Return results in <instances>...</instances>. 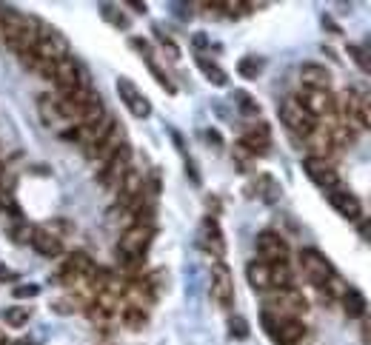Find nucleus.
<instances>
[{"instance_id":"f257e3e1","label":"nucleus","mask_w":371,"mask_h":345,"mask_svg":"<svg viewBox=\"0 0 371 345\" xmlns=\"http://www.w3.org/2000/svg\"><path fill=\"white\" fill-rule=\"evenodd\" d=\"M41 23L32 21L29 15L18 12V9H0V32H4V40L12 52L21 55H29L35 46H38V38H41Z\"/></svg>"},{"instance_id":"f03ea898","label":"nucleus","mask_w":371,"mask_h":345,"mask_svg":"<svg viewBox=\"0 0 371 345\" xmlns=\"http://www.w3.org/2000/svg\"><path fill=\"white\" fill-rule=\"evenodd\" d=\"M151 240H154V226H134L131 223L120 234V240H117V257L123 260V265L140 268V263H143Z\"/></svg>"},{"instance_id":"7ed1b4c3","label":"nucleus","mask_w":371,"mask_h":345,"mask_svg":"<svg viewBox=\"0 0 371 345\" xmlns=\"http://www.w3.org/2000/svg\"><path fill=\"white\" fill-rule=\"evenodd\" d=\"M97 271L95 260L86 254V251H69L60 271L55 274V283L63 285V288H75V285H89L92 274Z\"/></svg>"},{"instance_id":"20e7f679","label":"nucleus","mask_w":371,"mask_h":345,"mask_svg":"<svg viewBox=\"0 0 371 345\" xmlns=\"http://www.w3.org/2000/svg\"><path fill=\"white\" fill-rule=\"evenodd\" d=\"M260 322L277 345H297L306 336V325L297 317H277L271 311H260Z\"/></svg>"},{"instance_id":"39448f33","label":"nucleus","mask_w":371,"mask_h":345,"mask_svg":"<svg viewBox=\"0 0 371 345\" xmlns=\"http://www.w3.org/2000/svg\"><path fill=\"white\" fill-rule=\"evenodd\" d=\"M129 168H131V146L123 143L109 160H103V165H100V171H97V183H100L103 189H117L120 180L129 175Z\"/></svg>"},{"instance_id":"423d86ee","label":"nucleus","mask_w":371,"mask_h":345,"mask_svg":"<svg viewBox=\"0 0 371 345\" xmlns=\"http://www.w3.org/2000/svg\"><path fill=\"white\" fill-rule=\"evenodd\" d=\"M280 120L286 123V128L297 137H311L317 131V120L303 109V103L297 97H286L280 103Z\"/></svg>"},{"instance_id":"0eeeda50","label":"nucleus","mask_w":371,"mask_h":345,"mask_svg":"<svg viewBox=\"0 0 371 345\" xmlns=\"http://www.w3.org/2000/svg\"><path fill=\"white\" fill-rule=\"evenodd\" d=\"M263 311H271L277 317H297L300 319V314L308 311V302L297 288H283V291H271Z\"/></svg>"},{"instance_id":"6e6552de","label":"nucleus","mask_w":371,"mask_h":345,"mask_svg":"<svg viewBox=\"0 0 371 345\" xmlns=\"http://www.w3.org/2000/svg\"><path fill=\"white\" fill-rule=\"evenodd\" d=\"M35 60H43V63H58L63 58H69V43L60 32L55 29H41V38H38V46L29 52Z\"/></svg>"},{"instance_id":"1a4fd4ad","label":"nucleus","mask_w":371,"mask_h":345,"mask_svg":"<svg viewBox=\"0 0 371 345\" xmlns=\"http://www.w3.org/2000/svg\"><path fill=\"white\" fill-rule=\"evenodd\" d=\"M300 268H303V274L308 277V283L317 285V288H323V285L334 277V265H331V263L326 260V254L317 251V248H303V251H300Z\"/></svg>"},{"instance_id":"9d476101","label":"nucleus","mask_w":371,"mask_h":345,"mask_svg":"<svg viewBox=\"0 0 371 345\" xmlns=\"http://www.w3.org/2000/svg\"><path fill=\"white\" fill-rule=\"evenodd\" d=\"M303 171H306V177H308L311 183H317L320 189L334 192V189L340 186V175H337V168H334V163H331L328 157H314V154H308V157L303 160Z\"/></svg>"},{"instance_id":"9b49d317","label":"nucleus","mask_w":371,"mask_h":345,"mask_svg":"<svg viewBox=\"0 0 371 345\" xmlns=\"http://www.w3.org/2000/svg\"><path fill=\"white\" fill-rule=\"evenodd\" d=\"M52 83L58 86L60 97H66V94H72V92H77V89L86 86V83H83V72H80V66H77L75 58H63V60L55 63Z\"/></svg>"},{"instance_id":"f8f14e48","label":"nucleus","mask_w":371,"mask_h":345,"mask_svg":"<svg viewBox=\"0 0 371 345\" xmlns=\"http://www.w3.org/2000/svg\"><path fill=\"white\" fill-rule=\"evenodd\" d=\"M254 246H257V260L260 263H269V265L289 263V243L277 231H260Z\"/></svg>"},{"instance_id":"ddd939ff","label":"nucleus","mask_w":371,"mask_h":345,"mask_svg":"<svg viewBox=\"0 0 371 345\" xmlns=\"http://www.w3.org/2000/svg\"><path fill=\"white\" fill-rule=\"evenodd\" d=\"M146 200V180L140 171L129 168V175L120 180L117 186V209H126V212H134L137 203Z\"/></svg>"},{"instance_id":"4468645a","label":"nucleus","mask_w":371,"mask_h":345,"mask_svg":"<svg viewBox=\"0 0 371 345\" xmlns=\"http://www.w3.org/2000/svg\"><path fill=\"white\" fill-rule=\"evenodd\" d=\"M212 297L220 308H232L235 302V277L223 260H215L212 265Z\"/></svg>"},{"instance_id":"2eb2a0df","label":"nucleus","mask_w":371,"mask_h":345,"mask_svg":"<svg viewBox=\"0 0 371 345\" xmlns=\"http://www.w3.org/2000/svg\"><path fill=\"white\" fill-rule=\"evenodd\" d=\"M117 94H120V100H123V106L137 117V120H146L149 114H151V103H149V97L129 80V77H120L117 80Z\"/></svg>"},{"instance_id":"dca6fc26","label":"nucleus","mask_w":371,"mask_h":345,"mask_svg":"<svg viewBox=\"0 0 371 345\" xmlns=\"http://www.w3.org/2000/svg\"><path fill=\"white\" fill-rule=\"evenodd\" d=\"M240 146H243L252 157H263V154H269V151H271V128H269V123H260V120L252 123V126L246 128Z\"/></svg>"},{"instance_id":"f3484780","label":"nucleus","mask_w":371,"mask_h":345,"mask_svg":"<svg viewBox=\"0 0 371 345\" xmlns=\"http://www.w3.org/2000/svg\"><path fill=\"white\" fill-rule=\"evenodd\" d=\"M200 248L206 254H212L215 260L226 257V240H223L220 223L215 217H203V223H200Z\"/></svg>"},{"instance_id":"a211bd4d","label":"nucleus","mask_w":371,"mask_h":345,"mask_svg":"<svg viewBox=\"0 0 371 345\" xmlns=\"http://www.w3.org/2000/svg\"><path fill=\"white\" fill-rule=\"evenodd\" d=\"M297 100L303 103V109H306V111H308L314 120L334 114V94H331V92H314V89H303V94H300Z\"/></svg>"},{"instance_id":"6ab92c4d","label":"nucleus","mask_w":371,"mask_h":345,"mask_svg":"<svg viewBox=\"0 0 371 345\" xmlns=\"http://www.w3.org/2000/svg\"><path fill=\"white\" fill-rule=\"evenodd\" d=\"M32 246L38 254L49 257V260H58L66 254V246H63V237L49 231V229H35V237H32Z\"/></svg>"},{"instance_id":"aec40b11","label":"nucleus","mask_w":371,"mask_h":345,"mask_svg":"<svg viewBox=\"0 0 371 345\" xmlns=\"http://www.w3.org/2000/svg\"><path fill=\"white\" fill-rule=\"evenodd\" d=\"M328 203L337 214H343L345 220H360L362 217V203L351 195V192H343V189H334L328 192Z\"/></svg>"},{"instance_id":"412c9836","label":"nucleus","mask_w":371,"mask_h":345,"mask_svg":"<svg viewBox=\"0 0 371 345\" xmlns=\"http://www.w3.org/2000/svg\"><path fill=\"white\" fill-rule=\"evenodd\" d=\"M300 80L306 89H314V92H328L331 86V72L320 63H303L300 66Z\"/></svg>"},{"instance_id":"4be33fe9","label":"nucleus","mask_w":371,"mask_h":345,"mask_svg":"<svg viewBox=\"0 0 371 345\" xmlns=\"http://www.w3.org/2000/svg\"><path fill=\"white\" fill-rule=\"evenodd\" d=\"M38 114H41V120H43L46 126H60V123H66V117H63V111H60V100H58L55 94H41V97H38Z\"/></svg>"},{"instance_id":"5701e85b","label":"nucleus","mask_w":371,"mask_h":345,"mask_svg":"<svg viewBox=\"0 0 371 345\" xmlns=\"http://www.w3.org/2000/svg\"><path fill=\"white\" fill-rule=\"evenodd\" d=\"M246 277H249V283H252L257 291H271V265H269V263L252 260L249 268H246Z\"/></svg>"},{"instance_id":"b1692460","label":"nucleus","mask_w":371,"mask_h":345,"mask_svg":"<svg viewBox=\"0 0 371 345\" xmlns=\"http://www.w3.org/2000/svg\"><path fill=\"white\" fill-rule=\"evenodd\" d=\"M120 319H123V325H126L129 331H143V328L149 325V308L126 302V305L120 308Z\"/></svg>"},{"instance_id":"393cba45","label":"nucleus","mask_w":371,"mask_h":345,"mask_svg":"<svg viewBox=\"0 0 371 345\" xmlns=\"http://www.w3.org/2000/svg\"><path fill=\"white\" fill-rule=\"evenodd\" d=\"M340 302H343V311H345L348 317H354V319H362V317H365V297H362L357 288H345V294L340 297Z\"/></svg>"},{"instance_id":"a878e982","label":"nucleus","mask_w":371,"mask_h":345,"mask_svg":"<svg viewBox=\"0 0 371 345\" xmlns=\"http://www.w3.org/2000/svg\"><path fill=\"white\" fill-rule=\"evenodd\" d=\"M4 322L6 325H12V328H23L29 319H32V308H26V305H12V308H4Z\"/></svg>"},{"instance_id":"bb28decb","label":"nucleus","mask_w":371,"mask_h":345,"mask_svg":"<svg viewBox=\"0 0 371 345\" xmlns=\"http://www.w3.org/2000/svg\"><path fill=\"white\" fill-rule=\"evenodd\" d=\"M198 69L206 75V80L212 83V86H226L229 83V77H226V72L217 66V63H212V60H206V58H198Z\"/></svg>"},{"instance_id":"cd10ccee","label":"nucleus","mask_w":371,"mask_h":345,"mask_svg":"<svg viewBox=\"0 0 371 345\" xmlns=\"http://www.w3.org/2000/svg\"><path fill=\"white\" fill-rule=\"evenodd\" d=\"M237 72H240V77H246V80L260 77V72H263V58H257V55L243 58V60L237 63Z\"/></svg>"},{"instance_id":"c85d7f7f","label":"nucleus","mask_w":371,"mask_h":345,"mask_svg":"<svg viewBox=\"0 0 371 345\" xmlns=\"http://www.w3.org/2000/svg\"><path fill=\"white\" fill-rule=\"evenodd\" d=\"M257 189H260V197H263V203H277V200H280V183H277L274 177L263 175V177L257 180Z\"/></svg>"},{"instance_id":"c756f323","label":"nucleus","mask_w":371,"mask_h":345,"mask_svg":"<svg viewBox=\"0 0 371 345\" xmlns=\"http://www.w3.org/2000/svg\"><path fill=\"white\" fill-rule=\"evenodd\" d=\"M32 237H35V226H29L26 220H18L15 226H9V240L12 243L26 246V243H32Z\"/></svg>"},{"instance_id":"7c9ffc66","label":"nucleus","mask_w":371,"mask_h":345,"mask_svg":"<svg viewBox=\"0 0 371 345\" xmlns=\"http://www.w3.org/2000/svg\"><path fill=\"white\" fill-rule=\"evenodd\" d=\"M143 60H146V66H149V72L154 75V80H157V83H160V86H163V89H166L168 94H174V92H177V86H174V83H171V80L166 77V72H163V69H160V66H157V63L151 60V52H149V49H146V55H143Z\"/></svg>"},{"instance_id":"2f4dec72","label":"nucleus","mask_w":371,"mask_h":345,"mask_svg":"<svg viewBox=\"0 0 371 345\" xmlns=\"http://www.w3.org/2000/svg\"><path fill=\"white\" fill-rule=\"evenodd\" d=\"M80 305H83V300L72 294V297H60V300H55V302H52V311H55V314H77Z\"/></svg>"},{"instance_id":"473e14b6","label":"nucleus","mask_w":371,"mask_h":345,"mask_svg":"<svg viewBox=\"0 0 371 345\" xmlns=\"http://www.w3.org/2000/svg\"><path fill=\"white\" fill-rule=\"evenodd\" d=\"M348 55H351V60H354L365 75H371V55H368L362 46H348Z\"/></svg>"},{"instance_id":"72a5a7b5","label":"nucleus","mask_w":371,"mask_h":345,"mask_svg":"<svg viewBox=\"0 0 371 345\" xmlns=\"http://www.w3.org/2000/svg\"><path fill=\"white\" fill-rule=\"evenodd\" d=\"M357 123H362L365 128H371V92H360V114Z\"/></svg>"},{"instance_id":"f704fd0d","label":"nucleus","mask_w":371,"mask_h":345,"mask_svg":"<svg viewBox=\"0 0 371 345\" xmlns=\"http://www.w3.org/2000/svg\"><path fill=\"white\" fill-rule=\"evenodd\" d=\"M235 100H237V106H240V111H243V114H260V106L254 103V97H252V94L237 92V94H235Z\"/></svg>"},{"instance_id":"c9c22d12","label":"nucleus","mask_w":371,"mask_h":345,"mask_svg":"<svg viewBox=\"0 0 371 345\" xmlns=\"http://www.w3.org/2000/svg\"><path fill=\"white\" fill-rule=\"evenodd\" d=\"M229 331H232V336L246 339V336H249V319H246V317H232V319H229Z\"/></svg>"},{"instance_id":"e433bc0d","label":"nucleus","mask_w":371,"mask_h":345,"mask_svg":"<svg viewBox=\"0 0 371 345\" xmlns=\"http://www.w3.org/2000/svg\"><path fill=\"white\" fill-rule=\"evenodd\" d=\"M38 294H41V285H35V283H29V285H15V288H12V297H18V300L38 297Z\"/></svg>"},{"instance_id":"4c0bfd02","label":"nucleus","mask_w":371,"mask_h":345,"mask_svg":"<svg viewBox=\"0 0 371 345\" xmlns=\"http://www.w3.org/2000/svg\"><path fill=\"white\" fill-rule=\"evenodd\" d=\"M235 160H237V165H240V171H252V154L237 143V148H235Z\"/></svg>"},{"instance_id":"58836bf2","label":"nucleus","mask_w":371,"mask_h":345,"mask_svg":"<svg viewBox=\"0 0 371 345\" xmlns=\"http://www.w3.org/2000/svg\"><path fill=\"white\" fill-rule=\"evenodd\" d=\"M360 334H362V342L371 345V314L362 317V328H360Z\"/></svg>"},{"instance_id":"ea45409f","label":"nucleus","mask_w":371,"mask_h":345,"mask_svg":"<svg viewBox=\"0 0 371 345\" xmlns=\"http://www.w3.org/2000/svg\"><path fill=\"white\" fill-rule=\"evenodd\" d=\"M360 237H362V240H371V217H362V223H360Z\"/></svg>"},{"instance_id":"a19ab883","label":"nucleus","mask_w":371,"mask_h":345,"mask_svg":"<svg viewBox=\"0 0 371 345\" xmlns=\"http://www.w3.org/2000/svg\"><path fill=\"white\" fill-rule=\"evenodd\" d=\"M6 280H15V274H12V271H9L4 263H0V283H6Z\"/></svg>"},{"instance_id":"79ce46f5","label":"nucleus","mask_w":371,"mask_h":345,"mask_svg":"<svg viewBox=\"0 0 371 345\" xmlns=\"http://www.w3.org/2000/svg\"><path fill=\"white\" fill-rule=\"evenodd\" d=\"M129 6H131V9L137 12V15H143V12H146V4H134V0H131V4H129Z\"/></svg>"},{"instance_id":"37998d69","label":"nucleus","mask_w":371,"mask_h":345,"mask_svg":"<svg viewBox=\"0 0 371 345\" xmlns=\"http://www.w3.org/2000/svg\"><path fill=\"white\" fill-rule=\"evenodd\" d=\"M0 345H6V334L4 331H0Z\"/></svg>"},{"instance_id":"c03bdc74","label":"nucleus","mask_w":371,"mask_h":345,"mask_svg":"<svg viewBox=\"0 0 371 345\" xmlns=\"http://www.w3.org/2000/svg\"><path fill=\"white\" fill-rule=\"evenodd\" d=\"M0 195H4V192H0ZM0 206H4V200H0Z\"/></svg>"}]
</instances>
